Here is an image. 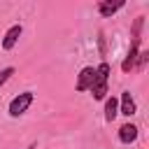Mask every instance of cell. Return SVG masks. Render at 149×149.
Masks as SVG:
<instances>
[{
  "mask_svg": "<svg viewBox=\"0 0 149 149\" xmlns=\"http://www.w3.org/2000/svg\"><path fill=\"white\" fill-rule=\"evenodd\" d=\"M107 77H109V65L107 63H100L95 68L93 84H91V91H93V98L95 100H102L105 98V93H107Z\"/></svg>",
  "mask_w": 149,
  "mask_h": 149,
  "instance_id": "6da1fadb",
  "label": "cell"
},
{
  "mask_svg": "<svg viewBox=\"0 0 149 149\" xmlns=\"http://www.w3.org/2000/svg\"><path fill=\"white\" fill-rule=\"evenodd\" d=\"M30 102H33V91H23V93H19V95L9 102V114H12V116H21V114L30 107Z\"/></svg>",
  "mask_w": 149,
  "mask_h": 149,
  "instance_id": "7a4b0ae2",
  "label": "cell"
},
{
  "mask_svg": "<svg viewBox=\"0 0 149 149\" xmlns=\"http://www.w3.org/2000/svg\"><path fill=\"white\" fill-rule=\"evenodd\" d=\"M21 33H23V28H21V23H16V26H12L7 33H5V37H2V49L5 51H9L14 44H16V40L21 37Z\"/></svg>",
  "mask_w": 149,
  "mask_h": 149,
  "instance_id": "3957f363",
  "label": "cell"
},
{
  "mask_svg": "<svg viewBox=\"0 0 149 149\" xmlns=\"http://www.w3.org/2000/svg\"><path fill=\"white\" fill-rule=\"evenodd\" d=\"M93 74H95L93 68H84V70L79 72V79H77V91H86V88H91V84H93Z\"/></svg>",
  "mask_w": 149,
  "mask_h": 149,
  "instance_id": "277c9868",
  "label": "cell"
},
{
  "mask_svg": "<svg viewBox=\"0 0 149 149\" xmlns=\"http://www.w3.org/2000/svg\"><path fill=\"white\" fill-rule=\"evenodd\" d=\"M119 140L126 142V144L135 142V140H137V126H133V123H123V126L119 128Z\"/></svg>",
  "mask_w": 149,
  "mask_h": 149,
  "instance_id": "5b68a950",
  "label": "cell"
},
{
  "mask_svg": "<svg viewBox=\"0 0 149 149\" xmlns=\"http://www.w3.org/2000/svg\"><path fill=\"white\" fill-rule=\"evenodd\" d=\"M119 112L126 114V116H133V114H135V100H133V95H130L128 91L121 93V107H119Z\"/></svg>",
  "mask_w": 149,
  "mask_h": 149,
  "instance_id": "8992f818",
  "label": "cell"
},
{
  "mask_svg": "<svg viewBox=\"0 0 149 149\" xmlns=\"http://www.w3.org/2000/svg\"><path fill=\"white\" fill-rule=\"evenodd\" d=\"M123 7V0H116V2H100L98 5V12H100V16H112L114 12H119Z\"/></svg>",
  "mask_w": 149,
  "mask_h": 149,
  "instance_id": "52a82bcc",
  "label": "cell"
},
{
  "mask_svg": "<svg viewBox=\"0 0 149 149\" xmlns=\"http://www.w3.org/2000/svg\"><path fill=\"white\" fill-rule=\"evenodd\" d=\"M116 114H119V100L112 95V98H107V102H105V119H107V121H114Z\"/></svg>",
  "mask_w": 149,
  "mask_h": 149,
  "instance_id": "ba28073f",
  "label": "cell"
},
{
  "mask_svg": "<svg viewBox=\"0 0 149 149\" xmlns=\"http://www.w3.org/2000/svg\"><path fill=\"white\" fill-rule=\"evenodd\" d=\"M12 74H14V68H5V70H0V86H2Z\"/></svg>",
  "mask_w": 149,
  "mask_h": 149,
  "instance_id": "9c48e42d",
  "label": "cell"
},
{
  "mask_svg": "<svg viewBox=\"0 0 149 149\" xmlns=\"http://www.w3.org/2000/svg\"><path fill=\"white\" fill-rule=\"evenodd\" d=\"M147 61H149V51H140V54H137V63H140V68H144Z\"/></svg>",
  "mask_w": 149,
  "mask_h": 149,
  "instance_id": "30bf717a",
  "label": "cell"
}]
</instances>
